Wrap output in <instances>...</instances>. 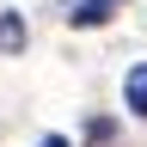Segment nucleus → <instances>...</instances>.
Wrapping results in <instances>:
<instances>
[{
  "instance_id": "obj_1",
  "label": "nucleus",
  "mask_w": 147,
  "mask_h": 147,
  "mask_svg": "<svg viewBox=\"0 0 147 147\" xmlns=\"http://www.w3.org/2000/svg\"><path fill=\"white\" fill-rule=\"evenodd\" d=\"M123 104L147 123V61H141V67H129V80H123Z\"/></svg>"
},
{
  "instance_id": "obj_2",
  "label": "nucleus",
  "mask_w": 147,
  "mask_h": 147,
  "mask_svg": "<svg viewBox=\"0 0 147 147\" xmlns=\"http://www.w3.org/2000/svg\"><path fill=\"white\" fill-rule=\"evenodd\" d=\"M110 6H117V0H80V6L67 12V25H80V31H92V25H104V18H110Z\"/></svg>"
},
{
  "instance_id": "obj_3",
  "label": "nucleus",
  "mask_w": 147,
  "mask_h": 147,
  "mask_svg": "<svg viewBox=\"0 0 147 147\" xmlns=\"http://www.w3.org/2000/svg\"><path fill=\"white\" fill-rule=\"evenodd\" d=\"M18 49H25V18L0 12V55H18Z\"/></svg>"
},
{
  "instance_id": "obj_4",
  "label": "nucleus",
  "mask_w": 147,
  "mask_h": 147,
  "mask_svg": "<svg viewBox=\"0 0 147 147\" xmlns=\"http://www.w3.org/2000/svg\"><path fill=\"white\" fill-rule=\"evenodd\" d=\"M43 147H67V141H61V135H43Z\"/></svg>"
}]
</instances>
